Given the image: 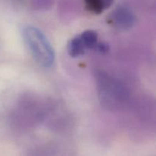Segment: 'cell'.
I'll use <instances>...</instances> for the list:
<instances>
[{"label": "cell", "instance_id": "obj_1", "mask_svg": "<svg viewBox=\"0 0 156 156\" xmlns=\"http://www.w3.org/2000/svg\"><path fill=\"white\" fill-rule=\"evenodd\" d=\"M23 37L37 62L44 67H50L54 62V50L44 33L34 26L23 28Z\"/></svg>", "mask_w": 156, "mask_h": 156}, {"label": "cell", "instance_id": "obj_2", "mask_svg": "<svg viewBox=\"0 0 156 156\" xmlns=\"http://www.w3.org/2000/svg\"><path fill=\"white\" fill-rule=\"evenodd\" d=\"M110 23L118 29H128L135 23V16L130 9L124 6L117 7L110 17Z\"/></svg>", "mask_w": 156, "mask_h": 156}, {"label": "cell", "instance_id": "obj_3", "mask_svg": "<svg viewBox=\"0 0 156 156\" xmlns=\"http://www.w3.org/2000/svg\"><path fill=\"white\" fill-rule=\"evenodd\" d=\"M118 83H115L114 81L108 77L100 78V92L102 100L107 103L108 101H111V103H114L116 99L120 100L121 98L120 94L122 93V88Z\"/></svg>", "mask_w": 156, "mask_h": 156}, {"label": "cell", "instance_id": "obj_4", "mask_svg": "<svg viewBox=\"0 0 156 156\" xmlns=\"http://www.w3.org/2000/svg\"><path fill=\"white\" fill-rule=\"evenodd\" d=\"M67 50H68V53L70 56L78 57V56L83 55L88 50V49L86 48L80 35L79 34L69 41L68 45H67Z\"/></svg>", "mask_w": 156, "mask_h": 156}, {"label": "cell", "instance_id": "obj_5", "mask_svg": "<svg viewBox=\"0 0 156 156\" xmlns=\"http://www.w3.org/2000/svg\"><path fill=\"white\" fill-rule=\"evenodd\" d=\"M87 9L94 14H101L109 9L114 0H84Z\"/></svg>", "mask_w": 156, "mask_h": 156}, {"label": "cell", "instance_id": "obj_6", "mask_svg": "<svg viewBox=\"0 0 156 156\" xmlns=\"http://www.w3.org/2000/svg\"><path fill=\"white\" fill-rule=\"evenodd\" d=\"M80 37L88 50L93 49L98 45V34L95 30H87L80 34Z\"/></svg>", "mask_w": 156, "mask_h": 156}, {"label": "cell", "instance_id": "obj_7", "mask_svg": "<svg viewBox=\"0 0 156 156\" xmlns=\"http://www.w3.org/2000/svg\"><path fill=\"white\" fill-rule=\"evenodd\" d=\"M98 48L99 51L102 52V53H106L108 51V46L106 44L103 43V44H100L98 45H97V47Z\"/></svg>", "mask_w": 156, "mask_h": 156}]
</instances>
